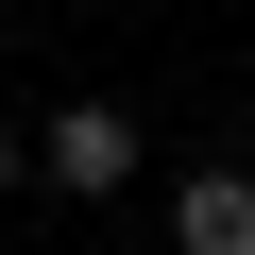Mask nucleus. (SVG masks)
<instances>
[{"label": "nucleus", "instance_id": "obj_1", "mask_svg": "<svg viewBox=\"0 0 255 255\" xmlns=\"http://www.w3.org/2000/svg\"><path fill=\"white\" fill-rule=\"evenodd\" d=\"M136 170H153V136H136L119 102H51V119H34V187H68V204H119Z\"/></svg>", "mask_w": 255, "mask_h": 255}, {"label": "nucleus", "instance_id": "obj_2", "mask_svg": "<svg viewBox=\"0 0 255 255\" xmlns=\"http://www.w3.org/2000/svg\"><path fill=\"white\" fill-rule=\"evenodd\" d=\"M170 255H255V170H187L170 187Z\"/></svg>", "mask_w": 255, "mask_h": 255}, {"label": "nucleus", "instance_id": "obj_3", "mask_svg": "<svg viewBox=\"0 0 255 255\" xmlns=\"http://www.w3.org/2000/svg\"><path fill=\"white\" fill-rule=\"evenodd\" d=\"M17 187H34V136H17V119H0V204H17Z\"/></svg>", "mask_w": 255, "mask_h": 255}]
</instances>
